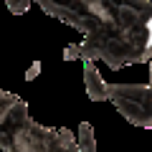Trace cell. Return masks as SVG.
Instances as JSON below:
<instances>
[{"label": "cell", "instance_id": "cell-1", "mask_svg": "<svg viewBox=\"0 0 152 152\" xmlns=\"http://www.w3.org/2000/svg\"><path fill=\"white\" fill-rule=\"evenodd\" d=\"M109 102L134 127L152 129V86L140 84H109Z\"/></svg>", "mask_w": 152, "mask_h": 152}, {"label": "cell", "instance_id": "cell-2", "mask_svg": "<svg viewBox=\"0 0 152 152\" xmlns=\"http://www.w3.org/2000/svg\"><path fill=\"white\" fill-rule=\"evenodd\" d=\"M84 86L91 102H109V84L96 71V61H84Z\"/></svg>", "mask_w": 152, "mask_h": 152}, {"label": "cell", "instance_id": "cell-3", "mask_svg": "<svg viewBox=\"0 0 152 152\" xmlns=\"http://www.w3.org/2000/svg\"><path fill=\"white\" fill-rule=\"evenodd\" d=\"M76 142L81 147V152H96V140H94V129L89 122H84L79 127V134H76Z\"/></svg>", "mask_w": 152, "mask_h": 152}, {"label": "cell", "instance_id": "cell-4", "mask_svg": "<svg viewBox=\"0 0 152 152\" xmlns=\"http://www.w3.org/2000/svg\"><path fill=\"white\" fill-rule=\"evenodd\" d=\"M31 3L33 0H5V5L10 8L13 13H26L28 8H31Z\"/></svg>", "mask_w": 152, "mask_h": 152}, {"label": "cell", "instance_id": "cell-5", "mask_svg": "<svg viewBox=\"0 0 152 152\" xmlns=\"http://www.w3.org/2000/svg\"><path fill=\"white\" fill-rule=\"evenodd\" d=\"M64 58H66V61H74V58H79V46H66V51H64Z\"/></svg>", "mask_w": 152, "mask_h": 152}, {"label": "cell", "instance_id": "cell-6", "mask_svg": "<svg viewBox=\"0 0 152 152\" xmlns=\"http://www.w3.org/2000/svg\"><path fill=\"white\" fill-rule=\"evenodd\" d=\"M38 71H41V61H36V64H33L31 69H28L26 79H28V81H33V79H36V76H38Z\"/></svg>", "mask_w": 152, "mask_h": 152}, {"label": "cell", "instance_id": "cell-7", "mask_svg": "<svg viewBox=\"0 0 152 152\" xmlns=\"http://www.w3.org/2000/svg\"><path fill=\"white\" fill-rule=\"evenodd\" d=\"M150 86H152V64H150Z\"/></svg>", "mask_w": 152, "mask_h": 152}]
</instances>
